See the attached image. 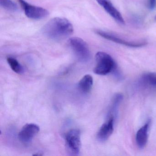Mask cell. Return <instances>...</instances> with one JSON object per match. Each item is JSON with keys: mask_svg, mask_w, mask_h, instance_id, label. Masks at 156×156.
<instances>
[{"mask_svg": "<svg viewBox=\"0 0 156 156\" xmlns=\"http://www.w3.org/2000/svg\"><path fill=\"white\" fill-rule=\"evenodd\" d=\"M42 32L49 39L60 41L71 36L73 32V28L67 19L55 18L50 20L44 25Z\"/></svg>", "mask_w": 156, "mask_h": 156, "instance_id": "6da1fadb", "label": "cell"}, {"mask_svg": "<svg viewBox=\"0 0 156 156\" xmlns=\"http://www.w3.org/2000/svg\"><path fill=\"white\" fill-rule=\"evenodd\" d=\"M96 64L94 69V73L99 75H106L112 73L117 66L113 58L108 54L98 52L96 55Z\"/></svg>", "mask_w": 156, "mask_h": 156, "instance_id": "7a4b0ae2", "label": "cell"}, {"mask_svg": "<svg viewBox=\"0 0 156 156\" xmlns=\"http://www.w3.org/2000/svg\"><path fill=\"white\" fill-rule=\"evenodd\" d=\"M71 49L79 61L87 62L90 59V52L87 44L81 38L73 37L69 41Z\"/></svg>", "mask_w": 156, "mask_h": 156, "instance_id": "3957f363", "label": "cell"}, {"mask_svg": "<svg viewBox=\"0 0 156 156\" xmlns=\"http://www.w3.org/2000/svg\"><path fill=\"white\" fill-rule=\"evenodd\" d=\"M20 5L24 11L25 15L32 20H41L49 15V12L41 7L31 5L25 0H18Z\"/></svg>", "mask_w": 156, "mask_h": 156, "instance_id": "277c9868", "label": "cell"}, {"mask_svg": "<svg viewBox=\"0 0 156 156\" xmlns=\"http://www.w3.org/2000/svg\"><path fill=\"white\" fill-rule=\"evenodd\" d=\"M96 33L103 38L109 40L114 42L116 43L122 45H125L128 47H132V48H139L143 47L147 44V43L145 41H127L125 39L120 38L119 36L111 33L101 30H98L95 31Z\"/></svg>", "mask_w": 156, "mask_h": 156, "instance_id": "5b68a950", "label": "cell"}, {"mask_svg": "<svg viewBox=\"0 0 156 156\" xmlns=\"http://www.w3.org/2000/svg\"><path fill=\"white\" fill-rule=\"evenodd\" d=\"M65 138L67 148L72 154L78 155L81 146L80 130L77 129H71L66 133Z\"/></svg>", "mask_w": 156, "mask_h": 156, "instance_id": "8992f818", "label": "cell"}, {"mask_svg": "<svg viewBox=\"0 0 156 156\" xmlns=\"http://www.w3.org/2000/svg\"><path fill=\"white\" fill-rule=\"evenodd\" d=\"M40 131V127L36 124H27L23 126L18 134L20 141L23 143H29L33 139Z\"/></svg>", "mask_w": 156, "mask_h": 156, "instance_id": "52a82bcc", "label": "cell"}, {"mask_svg": "<svg viewBox=\"0 0 156 156\" xmlns=\"http://www.w3.org/2000/svg\"><path fill=\"white\" fill-rule=\"evenodd\" d=\"M96 1L117 22L121 24H125L121 13L113 6L110 0H96Z\"/></svg>", "mask_w": 156, "mask_h": 156, "instance_id": "ba28073f", "label": "cell"}, {"mask_svg": "<svg viewBox=\"0 0 156 156\" xmlns=\"http://www.w3.org/2000/svg\"><path fill=\"white\" fill-rule=\"evenodd\" d=\"M115 118H108L107 120L102 125L97 133L98 140L103 142L107 140L114 131V125Z\"/></svg>", "mask_w": 156, "mask_h": 156, "instance_id": "9c48e42d", "label": "cell"}, {"mask_svg": "<svg viewBox=\"0 0 156 156\" xmlns=\"http://www.w3.org/2000/svg\"><path fill=\"white\" fill-rule=\"evenodd\" d=\"M150 124V120H148L147 122L144 126H142L137 132L136 137V142L139 148H144L147 145L148 140V134Z\"/></svg>", "mask_w": 156, "mask_h": 156, "instance_id": "30bf717a", "label": "cell"}, {"mask_svg": "<svg viewBox=\"0 0 156 156\" xmlns=\"http://www.w3.org/2000/svg\"><path fill=\"white\" fill-rule=\"evenodd\" d=\"M139 83L146 88L156 90V73H143L140 78Z\"/></svg>", "mask_w": 156, "mask_h": 156, "instance_id": "8fae6325", "label": "cell"}, {"mask_svg": "<svg viewBox=\"0 0 156 156\" xmlns=\"http://www.w3.org/2000/svg\"><path fill=\"white\" fill-rule=\"evenodd\" d=\"M123 99V96L121 94H117L114 96L111 102L108 111V118L113 117L115 118L118 114L119 108Z\"/></svg>", "mask_w": 156, "mask_h": 156, "instance_id": "7c38bea8", "label": "cell"}, {"mask_svg": "<svg viewBox=\"0 0 156 156\" xmlns=\"http://www.w3.org/2000/svg\"><path fill=\"white\" fill-rule=\"evenodd\" d=\"M93 83L94 81L92 76L86 75L82 77L78 83V87L83 93H88L92 89Z\"/></svg>", "mask_w": 156, "mask_h": 156, "instance_id": "4fadbf2b", "label": "cell"}, {"mask_svg": "<svg viewBox=\"0 0 156 156\" xmlns=\"http://www.w3.org/2000/svg\"><path fill=\"white\" fill-rule=\"evenodd\" d=\"M7 62L13 72L19 74L22 73V67L16 59L13 57H8Z\"/></svg>", "mask_w": 156, "mask_h": 156, "instance_id": "5bb4252c", "label": "cell"}, {"mask_svg": "<svg viewBox=\"0 0 156 156\" xmlns=\"http://www.w3.org/2000/svg\"><path fill=\"white\" fill-rule=\"evenodd\" d=\"M2 7L10 12H16L18 10L17 5L12 0H0Z\"/></svg>", "mask_w": 156, "mask_h": 156, "instance_id": "9a60e30c", "label": "cell"}, {"mask_svg": "<svg viewBox=\"0 0 156 156\" xmlns=\"http://www.w3.org/2000/svg\"><path fill=\"white\" fill-rule=\"evenodd\" d=\"M148 5L151 10L154 9L156 6V0H149Z\"/></svg>", "mask_w": 156, "mask_h": 156, "instance_id": "2e32d148", "label": "cell"}, {"mask_svg": "<svg viewBox=\"0 0 156 156\" xmlns=\"http://www.w3.org/2000/svg\"><path fill=\"white\" fill-rule=\"evenodd\" d=\"M155 20H156V16H155Z\"/></svg>", "mask_w": 156, "mask_h": 156, "instance_id": "e0dca14e", "label": "cell"}]
</instances>
